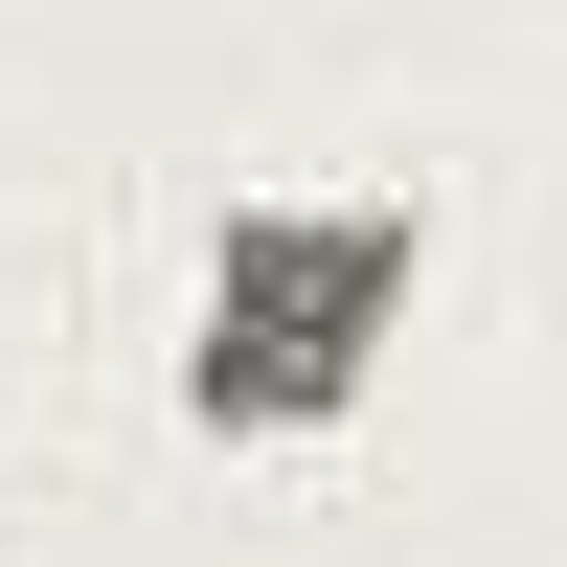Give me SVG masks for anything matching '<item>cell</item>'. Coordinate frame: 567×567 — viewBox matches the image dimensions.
<instances>
[{
	"label": "cell",
	"instance_id": "6da1fadb",
	"mask_svg": "<svg viewBox=\"0 0 567 567\" xmlns=\"http://www.w3.org/2000/svg\"><path fill=\"white\" fill-rule=\"evenodd\" d=\"M341 341H386V227H250V272H227V318H205V386L272 409Z\"/></svg>",
	"mask_w": 567,
	"mask_h": 567
}]
</instances>
